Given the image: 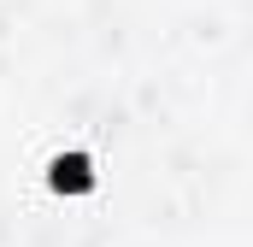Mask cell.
<instances>
[{
	"label": "cell",
	"mask_w": 253,
	"mask_h": 247,
	"mask_svg": "<svg viewBox=\"0 0 253 247\" xmlns=\"http://www.w3.org/2000/svg\"><path fill=\"white\" fill-rule=\"evenodd\" d=\"M53 183L59 188H88V159L83 153H65L59 165H53Z\"/></svg>",
	"instance_id": "6da1fadb"
}]
</instances>
